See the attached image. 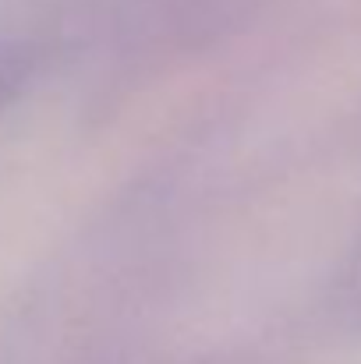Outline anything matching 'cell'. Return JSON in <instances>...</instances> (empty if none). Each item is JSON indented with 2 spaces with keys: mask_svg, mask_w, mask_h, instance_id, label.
<instances>
[{
  "mask_svg": "<svg viewBox=\"0 0 361 364\" xmlns=\"http://www.w3.org/2000/svg\"><path fill=\"white\" fill-rule=\"evenodd\" d=\"M4 85H7V78H4V64H0V89H4Z\"/></svg>",
  "mask_w": 361,
  "mask_h": 364,
  "instance_id": "1",
  "label": "cell"
}]
</instances>
